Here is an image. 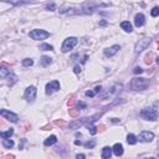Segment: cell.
I'll return each mask as SVG.
<instances>
[{"label":"cell","mask_w":159,"mask_h":159,"mask_svg":"<svg viewBox=\"0 0 159 159\" xmlns=\"http://www.w3.org/2000/svg\"><path fill=\"white\" fill-rule=\"evenodd\" d=\"M121 87H122V86L117 83V85H115V86H113L112 88H111V91H108V92L106 93V94H104V96L102 97V98H103V100H106V98H107V97H111L112 94H115L116 92H118V90H121Z\"/></svg>","instance_id":"13"},{"label":"cell","mask_w":159,"mask_h":159,"mask_svg":"<svg viewBox=\"0 0 159 159\" xmlns=\"http://www.w3.org/2000/svg\"><path fill=\"white\" fill-rule=\"evenodd\" d=\"M9 73H10V70L5 69V67H1V70H0V76H1V77H6Z\"/></svg>","instance_id":"26"},{"label":"cell","mask_w":159,"mask_h":159,"mask_svg":"<svg viewBox=\"0 0 159 159\" xmlns=\"http://www.w3.org/2000/svg\"><path fill=\"white\" fill-rule=\"evenodd\" d=\"M0 115H1L4 118H6L7 121H10V122L16 123L19 121V116L15 115L13 112H10V111H7V109H1V111H0Z\"/></svg>","instance_id":"6"},{"label":"cell","mask_w":159,"mask_h":159,"mask_svg":"<svg viewBox=\"0 0 159 159\" xmlns=\"http://www.w3.org/2000/svg\"><path fill=\"white\" fill-rule=\"evenodd\" d=\"M39 49L40 50H44V51H52L54 50V46H51V45H49V44H41Z\"/></svg>","instance_id":"22"},{"label":"cell","mask_w":159,"mask_h":159,"mask_svg":"<svg viewBox=\"0 0 159 159\" xmlns=\"http://www.w3.org/2000/svg\"><path fill=\"white\" fill-rule=\"evenodd\" d=\"M32 63H34V61H32L31 59H25V60H22V66H25V67L32 66Z\"/></svg>","instance_id":"25"},{"label":"cell","mask_w":159,"mask_h":159,"mask_svg":"<svg viewBox=\"0 0 159 159\" xmlns=\"http://www.w3.org/2000/svg\"><path fill=\"white\" fill-rule=\"evenodd\" d=\"M57 90H60V82L59 81H51V82H49L47 85H46V93L47 94H51V93H54L56 92Z\"/></svg>","instance_id":"8"},{"label":"cell","mask_w":159,"mask_h":159,"mask_svg":"<svg viewBox=\"0 0 159 159\" xmlns=\"http://www.w3.org/2000/svg\"><path fill=\"white\" fill-rule=\"evenodd\" d=\"M113 153H115V156L117 157H121L123 154V146L121 144V143H116L115 146H113Z\"/></svg>","instance_id":"12"},{"label":"cell","mask_w":159,"mask_h":159,"mask_svg":"<svg viewBox=\"0 0 159 159\" xmlns=\"http://www.w3.org/2000/svg\"><path fill=\"white\" fill-rule=\"evenodd\" d=\"M118 50H121L119 45H113V46L106 49V50H104V55L107 56V57H112V56H115L117 52H118Z\"/></svg>","instance_id":"10"},{"label":"cell","mask_w":159,"mask_h":159,"mask_svg":"<svg viewBox=\"0 0 159 159\" xmlns=\"http://www.w3.org/2000/svg\"><path fill=\"white\" fill-rule=\"evenodd\" d=\"M148 86H149V80H147V78L137 77V78H133L131 82V87H132V90H134V91H143Z\"/></svg>","instance_id":"1"},{"label":"cell","mask_w":159,"mask_h":159,"mask_svg":"<svg viewBox=\"0 0 159 159\" xmlns=\"http://www.w3.org/2000/svg\"><path fill=\"white\" fill-rule=\"evenodd\" d=\"M73 71H75V73H80V72H81V67H80V66H75Z\"/></svg>","instance_id":"33"},{"label":"cell","mask_w":159,"mask_h":159,"mask_svg":"<svg viewBox=\"0 0 159 159\" xmlns=\"http://www.w3.org/2000/svg\"><path fill=\"white\" fill-rule=\"evenodd\" d=\"M153 139H154V134L152 133V132H148V131H143L138 135V141L139 142L148 143V142H152Z\"/></svg>","instance_id":"7"},{"label":"cell","mask_w":159,"mask_h":159,"mask_svg":"<svg viewBox=\"0 0 159 159\" xmlns=\"http://www.w3.org/2000/svg\"><path fill=\"white\" fill-rule=\"evenodd\" d=\"M94 91H96V93H98V92H100V91H101V86H97L96 88H94Z\"/></svg>","instance_id":"34"},{"label":"cell","mask_w":159,"mask_h":159,"mask_svg":"<svg viewBox=\"0 0 159 159\" xmlns=\"http://www.w3.org/2000/svg\"><path fill=\"white\" fill-rule=\"evenodd\" d=\"M94 94H96V91H87V92H86L87 97H93Z\"/></svg>","instance_id":"30"},{"label":"cell","mask_w":159,"mask_h":159,"mask_svg":"<svg viewBox=\"0 0 159 159\" xmlns=\"http://www.w3.org/2000/svg\"><path fill=\"white\" fill-rule=\"evenodd\" d=\"M144 20H146V19H144V15L139 13V14H137V15L134 16V25L137 26V28H142V26L144 25Z\"/></svg>","instance_id":"11"},{"label":"cell","mask_w":159,"mask_h":159,"mask_svg":"<svg viewBox=\"0 0 159 159\" xmlns=\"http://www.w3.org/2000/svg\"><path fill=\"white\" fill-rule=\"evenodd\" d=\"M94 144H96V143H94V142L92 141L91 143H90V142H88V143H86V147H87V148H90V149H91V148H93V147H94Z\"/></svg>","instance_id":"32"},{"label":"cell","mask_w":159,"mask_h":159,"mask_svg":"<svg viewBox=\"0 0 159 159\" xmlns=\"http://www.w3.org/2000/svg\"><path fill=\"white\" fill-rule=\"evenodd\" d=\"M137 137H135L134 134H128L127 135V142H128V144H131V146H134L135 143H137Z\"/></svg>","instance_id":"18"},{"label":"cell","mask_w":159,"mask_h":159,"mask_svg":"<svg viewBox=\"0 0 159 159\" xmlns=\"http://www.w3.org/2000/svg\"><path fill=\"white\" fill-rule=\"evenodd\" d=\"M133 72H134L135 75H138V73L141 75V73H143V70L141 69V67H135V69L133 70Z\"/></svg>","instance_id":"29"},{"label":"cell","mask_w":159,"mask_h":159,"mask_svg":"<svg viewBox=\"0 0 159 159\" xmlns=\"http://www.w3.org/2000/svg\"><path fill=\"white\" fill-rule=\"evenodd\" d=\"M49 36H50V32L45 31V30H41V29L32 30V31L30 32V37H31L32 40H44Z\"/></svg>","instance_id":"4"},{"label":"cell","mask_w":159,"mask_h":159,"mask_svg":"<svg viewBox=\"0 0 159 159\" xmlns=\"http://www.w3.org/2000/svg\"><path fill=\"white\" fill-rule=\"evenodd\" d=\"M88 131H90V133L91 134H96V127H93V126H88Z\"/></svg>","instance_id":"31"},{"label":"cell","mask_w":159,"mask_h":159,"mask_svg":"<svg viewBox=\"0 0 159 159\" xmlns=\"http://www.w3.org/2000/svg\"><path fill=\"white\" fill-rule=\"evenodd\" d=\"M112 122L113 123H117V122H119V119L118 118H112Z\"/></svg>","instance_id":"36"},{"label":"cell","mask_w":159,"mask_h":159,"mask_svg":"<svg viewBox=\"0 0 159 159\" xmlns=\"http://www.w3.org/2000/svg\"><path fill=\"white\" fill-rule=\"evenodd\" d=\"M158 116V112L154 108H144L141 111V117L147 121H157Z\"/></svg>","instance_id":"2"},{"label":"cell","mask_w":159,"mask_h":159,"mask_svg":"<svg viewBox=\"0 0 159 159\" xmlns=\"http://www.w3.org/2000/svg\"><path fill=\"white\" fill-rule=\"evenodd\" d=\"M157 63H158V65H159V56H158V59H157Z\"/></svg>","instance_id":"37"},{"label":"cell","mask_w":159,"mask_h":159,"mask_svg":"<svg viewBox=\"0 0 159 159\" xmlns=\"http://www.w3.org/2000/svg\"><path fill=\"white\" fill-rule=\"evenodd\" d=\"M4 3H11V4H15V5H18V4H24V3H28L29 0H3Z\"/></svg>","instance_id":"24"},{"label":"cell","mask_w":159,"mask_h":159,"mask_svg":"<svg viewBox=\"0 0 159 159\" xmlns=\"http://www.w3.org/2000/svg\"><path fill=\"white\" fill-rule=\"evenodd\" d=\"M76 158H77V159H80V158H81V159H83V158H85V156H83V154H77V156H76Z\"/></svg>","instance_id":"35"},{"label":"cell","mask_w":159,"mask_h":159,"mask_svg":"<svg viewBox=\"0 0 159 159\" xmlns=\"http://www.w3.org/2000/svg\"><path fill=\"white\" fill-rule=\"evenodd\" d=\"M121 28H122L126 32H132V30H133V28H132L129 21H122V22H121Z\"/></svg>","instance_id":"17"},{"label":"cell","mask_w":159,"mask_h":159,"mask_svg":"<svg viewBox=\"0 0 159 159\" xmlns=\"http://www.w3.org/2000/svg\"><path fill=\"white\" fill-rule=\"evenodd\" d=\"M13 134H14V129H13V128L7 129L6 132H1V133H0V135H1V138H3V139H5V138H10Z\"/></svg>","instance_id":"20"},{"label":"cell","mask_w":159,"mask_h":159,"mask_svg":"<svg viewBox=\"0 0 159 159\" xmlns=\"http://www.w3.org/2000/svg\"><path fill=\"white\" fill-rule=\"evenodd\" d=\"M77 39L76 37H67V39L63 41V44H62V47H61V50L62 52H69L70 50H72V49L77 45Z\"/></svg>","instance_id":"3"},{"label":"cell","mask_w":159,"mask_h":159,"mask_svg":"<svg viewBox=\"0 0 159 159\" xmlns=\"http://www.w3.org/2000/svg\"><path fill=\"white\" fill-rule=\"evenodd\" d=\"M6 78L9 80V83H10V85H13V83H15V82H16V80H18V77L15 76V75H14L13 72H10L9 75H7Z\"/></svg>","instance_id":"23"},{"label":"cell","mask_w":159,"mask_h":159,"mask_svg":"<svg viewBox=\"0 0 159 159\" xmlns=\"http://www.w3.org/2000/svg\"><path fill=\"white\" fill-rule=\"evenodd\" d=\"M55 7H56V5H55V3H54V1H51V3H47V4H46V10L52 11V10H55Z\"/></svg>","instance_id":"28"},{"label":"cell","mask_w":159,"mask_h":159,"mask_svg":"<svg viewBox=\"0 0 159 159\" xmlns=\"http://www.w3.org/2000/svg\"><path fill=\"white\" fill-rule=\"evenodd\" d=\"M150 15H152L153 18H157L158 15H159V7L156 6V7H153L152 10H150Z\"/></svg>","instance_id":"27"},{"label":"cell","mask_w":159,"mask_h":159,"mask_svg":"<svg viewBox=\"0 0 159 159\" xmlns=\"http://www.w3.org/2000/svg\"><path fill=\"white\" fill-rule=\"evenodd\" d=\"M36 97V88L34 86H30L25 90V98L28 101H34Z\"/></svg>","instance_id":"9"},{"label":"cell","mask_w":159,"mask_h":159,"mask_svg":"<svg viewBox=\"0 0 159 159\" xmlns=\"http://www.w3.org/2000/svg\"><path fill=\"white\" fill-rule=\"evenodd\" d=\"M112 152H113V149H112V148H109V147H104V148L102 149L101 157L103 158V159H108V158H111Z\"/></svg>","instance_id":"14"},{"label":"cell","mask_w":159,"mask_h":159,"mask_svg":"<svg viewBox=\"0 0 159 159\" xmlns=\"http://www.w3.org/2000/svg\"><path fill=\"white\" fill-rule=\"evenodd\" d=\"M40 63H41V66H47L51 63V59L49 56H42L40 60Z\"/></svg>","instance_id":"21"},{"label":"cell","mask_w":159,"mask_h":159,"mask_svg":"<svg viewBox=\"0 0 159 159\" xmlns=\"http://www.w3.org/2000/svg\"><path fill=\"white\" fill-rule=\"evenodd\" d=\"M3 146L5 147V148L10 149V148H13V147H14V142L11 141V139H9V138H5V139H3Z\"/></svg>","instance_id":"19"},{"label":"cell","mask_w":159,"mask_h":159,"mask_svg":"<svg viewBox=\"0 0 159 159\" xmlns=\"http://www.w3.org/2000/svg\"><path fill=\"white\" fill-rule=\"evenodd\" d=\"M149 44H150V39H142V40H139L138 42L135 44L134 51L137 52V54H139V52H142L143 50H146V49L149 46Z\"/></svg>","instance_id":"5"},{"label":"cell","mask_w":159,"mask_h":159,"mask_svg":"<svg viewBox=\"0 0 159 159\" xmlns=\"http://www.w3.org/2000/svg\"><path fill=\"white\" fill-rule=\"evenodd\" d=\"M94 9H96V6H94L93 4H85L82 7V10L85 14H92Z\"/></svg>","instance_id":"15"},{"label":"cell","mask_w":159,"mask_h":159,"mask_svg":"<svg viewBox=\"0 0 159 159\" xmlns=\"http://www.w3.org/2000/svg\"><path fill=\"white\" fill-rule=\"evenodd\" d=\"M56 142H57V137H56V135H50V137H49V138H46V139H45L44 144L46 146V147H49V146H52V144H55Z\"/></svg>","instance_id":"16"}]
</instances>
